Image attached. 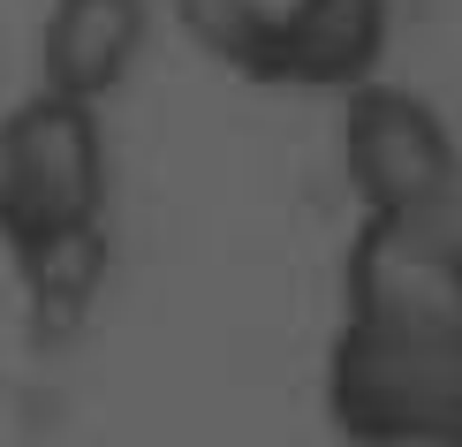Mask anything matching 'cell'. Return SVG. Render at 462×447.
<instances>
[{
	"mask_svg": "<svg viewBox=\"0 0 462 447\" xmlns=\"http://www.w3.org/2000/svg\"><path fill=\"white\" fill-rule=\"evenodd\" d=\"M326 410L356 447H462V326H349L326 357Z\"/></svg>",
	"mask_w": 462,
	"mask_h": 447,
	"instance_id": "obj_1",
	"label": "cell"
},
{
	"mask_svg": "<svg viewBox=\"0 0 462 447\" xmlns=\"http://www.w3.org/2000/svg\"><path fill=\"white\" fill-rule=\"evenodd\" d=\"M106 228V129L99 107L31 91L0 114V236H61Z\"/></svg>",
	"mask_w": 462,
	"mask_h": 447,
	"instance_id": "obj_2",
	"label": "cell"
},
{
	"mask_svg": "<svg viewBox=\"0 0 462 447\" xmlns=\"http://www.w3.org/2000/svg\"><path fill=\"white\" fill-rule=\"evenodd\" d=\"M341 174L364 220H402L455 198V137L448 122L394 84H364L341 99Z\"/></svg>",
	"mask_w": 462,
	"mask_h": 447,
	"instance_id": "obj_3",
	"label": "cell"
},
{
	"mask_svg": "<svg viewBox=\"0 0 462 447\" xmlns=\"http://www.w3.org/2000/svg\"><path fill=\"white\" fill-rule=\"evenodd\" d=\"M379 61H387V0H288V8L258 0L227 69L273 91L349 99V91L379 84Z\"/></svg>",
	"mask_w": 462,
	"mask_h": 447,
	"instance_id": "obj_4",
	"label": "cell"
},
{
	"mask_svg": "<svg viewBox=\"0 0 462 447\" xmlns=\"http://www.w3.org/2000/svg\"><path fill=\"white\" fill-rule=\"evenodd\" d=\"M152 0H53L38 23V91L76 107H106L144 61Z\"/></svg>",
	"mask_w": 462,
	"mask_h": 447,
	"instance_id": "obj_5",
	"label": "cell"
},
{
	"mask_svg": "<svg viewBox=\"0 0 462 447\" xmlns=\"http://www.w3.org/2000/svg\"><path fill=\"white\" fill-rule=\"evenodd\" d=\"M8 250H15V274H23L31 326L46 341H69L106 288V228H61V236H31Z\"/></svg>",
	"mask_w": 462,
	"mask_h": 447,
	"instance_id": "obj_6",
	"label": "cell"
}]
</instances>
